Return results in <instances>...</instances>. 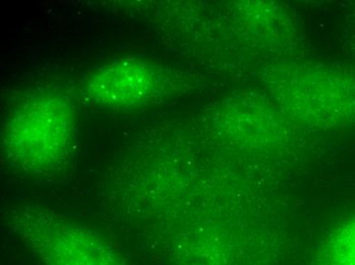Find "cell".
I'll list each match as a JSON object with an SVG mask.
<instances>
[{
	"instance_id": "obj_1",
	"label": "cell",
	"mask_w": 355,
	"mask_h": 265,
	"mask_svg": "<svg viewBox=\"0 0 355 265\" xmlns=\"http://www.w3.org/2000/svg\"><path fill=\"white\" fill-rule=\"evenodd\" d=\"M73 125V109L67 101L54 97L34 99L8 120L6 148L25 169H49L66 154Z\"/></svg>"
},
{
	"instance_id": "obj_2",
	"label": "cell",
	"mask_w": 355,
	"mask_h": 265,
	"mask_svg": "<svg viewBox=\"0 0 355 265\" xmlns=\"http://www.w3.org/2000/svg\"><path fill=\"white\" fill-rule=\"evenodd\" d=\"M157 88V75L150 64L136 58H125L95 71L86 90L101 109L132 111L148 103Z\"/></svg>"
},
{
	"instance_id": "obj_3",
	"label": "cell",
	"mask_w": 355,
	"mask_h": 265,
	"mask_svg": "<svg viewBox=\"0 0 355 265\" xmlns=\"http://www.w3.org/2000/svg\"><path fill=\"white\" fill-rule=\"evenodd\" d=\"M33 243L47 265H122L101 239L79 228H58Z\"/></svg>"
}]
</instances>
